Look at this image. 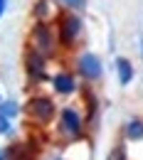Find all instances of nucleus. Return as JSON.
I'll use <instances>...</instances> for the list:
<instances>
[{"label": "nucleus", "mask_w": 143, "mask_h": 160, "mask_svg": "<svg viewBox=\"0 0 143 160\" xmlns=\"http://www.w3.org/2000/svg\"><path fill=\"white\" fill-rule=\"evenodd\" d=\"M27 111H30V116L37 121H49L52 118V113H54V106H52V101L49 99H32L27 103Z\"/></svg>", "instance_id": "obj_1"}, {"label": "nucleus", "mask_w": 143, "mask_h": 160, "mask_svg": "<svg viewBox=\"0 0 143 160\" xmlns=\"http://www.w3.org/2000/svg\"><path fill=\"white\" fill-rule=\"evenodd\" d=\"M79 69H82L84 77H89V79H96V77L101 74V62L96 59L94 54H84L82 62H79Z\"/></svg>", "instance_id": "obj_2"}, {"label": "nucleus", "mask_w": 143, "mask_h": 160, "mask_svg": "<svg viewBox=\"0 0 143 160\" xmlns=\"http://www.w3.org/2000/svg\"><path fill=\"white\" fill-rule=\"evenodd\" d=\"M32 42H35V47L40 49L42 54H47V52L52 49V40H49V32H47L44 25H37V27H35V32H32Z\"/></svg>", "instance_id": "obj_3"}, {"label": "nucleus", "mask_w": 143, "mask_h": 160, "mask_svg": "<svg viewBox=\"0 0 143 160\" xmlns=\"http://www.w3.org/2000/svg\"><path fill=\"white\" fill-rule=\"evenodd\" d=\"M82 30V22L77 18H64V25H62V40L64 42H72L77 37V32Z\"/></svg>", "instance_id": "obj_4"}, {"label": "nucleus", "mask_w": 143, "mask_h": 160, "mask_svg": "<svg viewBox=\"0 0 143 160\" xmlns=\"http://www.w3.org/2000/svg\"><path fill=\"white\" fill-rule=\"evenodd\" d=\"M62 121H64V131L69 133V136H77L79 133V116L72 111V108H67V111H62Z\"/></svg>", "instance_id": "obj_5"}, {"label": "nucleus", "mask_w": 143, "mask_h": 160, "mask_svg": "<svg viewBox=\"0 0 143 160\" xmlns=\"http://www.w3.org/2000/svg\"><path fill=\"white\" fill-rule=\"evenodd\" d=\"M18 113V106L15 103H3L0 106V133H5L10 128V116Z\"/></svg>", "instance_id": "obj_6"}, {"label": "nucleus", "mask_w": 143, "mask_h": 160, "mask_svg": "<svg viewBox=\"0 0 143 160\" xmlns=\"http://www.w3.org/2000/svg\"><path fill=\"white\" fill-rule=\"evenodd\" d=\"M27 69H30V74L42 77L44 67H42V57H40V54H30V57H27Z\"/></svg>", "instance_id": "obj_7"}, {"label": "nucleus", "mask_w": 143, "mask_h": 160, "mask_svg": "<svg viewBox=\"0 0 143 160\" xmlns=\"http://www.w3.org/2000/svg\"><path fill=\"white\" fill-rule=\"evenodd\" d=\"M54 89H57V91H62V94H69V91L74 89V81H72V77L59 74V77L54 79Z\"/></svg>", "instance_id": "obj_8"}, {"label": "nucleus", "mask_w": 143, "mask_h": 160, "mask_svg": "<svg viewBox=\"0 0 143 160\" xmlns=\"http://www.w3.org/2000/svg\"><path fill=\"white\" fill-rule=\"evenodd\" d=\"M116 69H119V74H121V84H128L131 77H133V69H131L128 59H119L116 62Z\"/></svg>", "instance_id": "obj_9"}, {"label": "nucleus", "mask_w": 143, "mask_h": 160, "mask_svg": "<svg viewBox=\"0 0 143 160\" xmlns=\"http://www.w3.org/2000/svg\"><path fill=\"white\" fill-rule=\"evenodd\" d=\"M128 136H131V138H143V123H141V121H131V126H128Z\"/></svg>", "instance_id": "obj_10"}, {"label": "nucleus", "mask_w": 143, "mask_h": 160, "mask_svg": "<svg viewBox=\"0 0 143 160\" xmlns=\"http://www.w3.org/2000/svg\"><path fill=\"white\" fill-rule=\"evenodd\" d=\"M106 160H123V150H111V155Z\"/></svg>", "instance_id": "obj_11"}, {"label": "nucleus", "mask_w": 143, "mask_h": 160, "mask_svg": "<svg viewBox=\"0 0 143 160\" xmlns=\"http://www.w3.org/2000/svg\"><path fill=\"white\" fill-rule=\"evenodd\" d=\"M62 2H67V5H72V8H79V5H84V0H62Z\"/></svg>", "instance_id": "obj_12"}, {"label": "nucleus", "mask_w": 143, "mask_h": 160, "mask_svg": "<svg viewBox=\"0 0 143 160\" xmlns=\"http://www.w3.org/2000/svg\"><path fill=\"white\" fill-rule=\"evenodd\" d=\"M3 10H5V0H0V15H3Z\"/></svg>", "instance_id": "obj_13"}, {"label": "nucleus", "mask_w": 143, "mask_h": 160, "mask_svg": "<svg viewBox=\"0 0 143 160\" xmlns=\"http://www.w3.org/2000/svg\"><path fill=\"white\" fill-rule=\"evenodd\" d=\"M0 160H5V153H0Z\"/></svg>", "instance_id": "obj_14"}]
</instances>
